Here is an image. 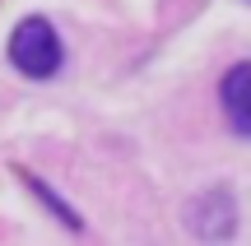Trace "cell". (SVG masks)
Instances as JSON below:
<instances>
[{"label": "cell", "mask_w": 251, "mask_h": 246, "mask_svg": "<svg viewBox=\"0 0 251 246\" xmlns=\"http://www.w3.org/2000/svg\"><path fill=\"white\" fill-rule=\"evenodd\" d=\"M9 61H14V70L28 74V79H51V74L61 70V61H65V46H61L56 28L47 23L42 14H28L24 23L14 28V37H9Z\"/></svg>", "instance_id": "obj_1"}, {"label": "cell", "mask_w": 251, "mask_h": 246, "mask_svg": "<svg viewBox=\"0 0 251 246\" xmlns=\"http://www.w3.org/2000/svg\"><path fill=\"white\" fill-rule=\"evenodd\" d=\"M186 228L205 242H228L237 232V200L228 191H205L200 200H191Z\"/></svg>", "instance_id": "obj_2"}, {"label": "cell", "mask_w": 251, "mask_h": 246, "mask_svg": "<svg viewBox=\"0 0 251 246\" xmlns=\"http://www.w3.org/2000/svg\"><path fill=\"white\" fill-rule=\"evenodd\" d=\"M28 186H33V195H37V200H42L47 209H51L56 219L65 223V228H75V232H79V214H70V209H65V200H61V195H51V191H47L42 181H37V177H28Z\"/></svg>", "instance_id": "obj_4"}, {"label": "cell", "mask_w": 251, "mask_h": 246, "mask_svg": "<svg viewBox=\"0 0 251 246\" xmlns=\"http://www.w3.org/2000/svg\"><path fill=\"white\" fill-rule=\"evenodd\" d=\"M219 102H224L228 126L242 139H251V61H237L233 70L219 79Z\"/></svg>", "instance_id": "obj_3"}]
</instances>
